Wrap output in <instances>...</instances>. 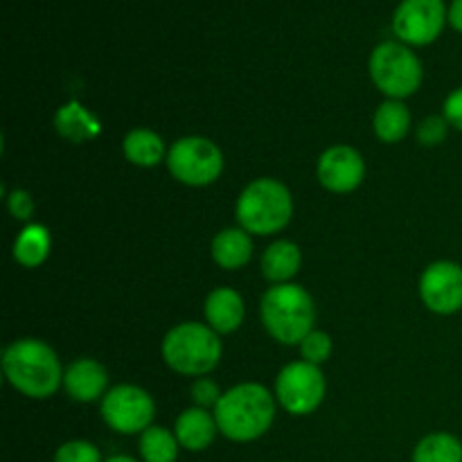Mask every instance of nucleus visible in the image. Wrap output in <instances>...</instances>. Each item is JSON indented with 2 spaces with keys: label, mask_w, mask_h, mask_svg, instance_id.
Wrapping results in <instances>:
<instances>
[{
  "label": "nucleus",
  "mask_w": 462,
  "mask_h": 462,
  "mask_svg": "<svg viewBox=\"0 0 462 462\" xmlns=\"http://www.w3.org/2000/svg\"><path fill=\"white\" fill-rule=\"evenodd\" d=\"M273 418V397L260 383H242V386L230 388L217 402V427L235 442H251L264 436Z\"/></svg>",
  "instance_id": "nucleus-1"
},
{
  "label": "nucleus",
  "mask_w": 462,
  "mask_h": 462,
  "mask_svg": "<svg viewBox=\"0 0 462 462\" xmlns=\"http://www.w3.org/2000/svg\"><path fill=\"white\" fill-rule=\"evenodd\" d=\"M5 377L14 388L32 400H45L54 395L63 382L61 365L50 346L36 338H23L12 343L3 356Z\"/></svg>",
  "instance_id": "nucleus-2"
},
{
  "label": "nucleus",
  "mask_w": 462,
  "mask_h": 462,
  "mask_svg": "<svg viewBox=\"0 0 462 462\" xmlns=\"http://www.w3.org/2000/svg\"><path fill=\"white\" fill-rule=\"evenodd\" d=\"M314 302L298 284H275L262 298V320L275 341L284 346L305 341L314 325Z\"/></svg>",
  "instance_id": "nucleus-3"
},
{
  "label": "nucleus",
  "mask_w": 462,
  "mask_h": 462,
  "mask_svg": "<svg viewBox=\"0 0 462 462\" xmlns=\"http://www.w3.org/2000/svg\"><path fill=\"white\" fill-rule=\"evenodd\" d=\"M291 215V194L275 179L253 180L237 201L239 224L253 235L278 233L289 224Z\"/></svg>",
  "instance_id": "nucleus-4"
},
{
  "label": "nucleus",
  "mask_w": 462,
  "mask_h": 462,
  "mask_svg": "<svg viewBox=\"0 0 462 462\" xmlns=\"http://www.w3.org/2000/svg\"><path fill=\"white\" fill-rule=\"evenodd\" d=\"M167 365L180 374H208L221 359V343L212 328L183 323L171 329L162 341Z\"/></svg>",
  "instance_id": "nucleus-5"
},
{
  "label": "nucleus",
  "mask_w": 462,
  "mask_h": 462,
  "mask_svg": "<svg viewBox=\"0 0 462 462\" xmlns=\"http://www.w3.org/2000/svg\"><path fill=\"white\" fill-rule=\"evenodd\" d=\"M370 77L388 97H409L422 84V63L404 43L386 41L373 50Z\"/></svg>",
  "instance_id": "nucleus-6"
},
{
  "label": "nucleus",
  "mask_w": 462,
  "mask_h": 462,
  "mask_svg": "<svg viewBox=\"0 0 462 462\" xmlns=\"http://www.w3.org/2000/svg\"><path fill=\"white\" fill-rule=\"evenodd\" d=\"M167 165L180 183L201 188V185H210L212 180L219 179L221 170H224V156L215 143L192 135V138L174 143V147L167 153Z\"/></svg>",
  "instance_id": "nucleus-7"
},
{
  "label": "nucleus",
  "mask_w": 462,
  "mask_h": 462,
  "mask_svg": "<svg viewBox=\"0 0 462 462\" xmlns=\"http://www.w3.org/2000/svg\"><path fill=\"white\" fill-rule=\"evenodd\" d=\"M447 21L445 0H402L393 16V30L402 43L429 45L442 34Z\"/></svg>",
  "instance_id": "nucleus-8"
},
{
  "label": "nucleus",
  "mask_w": 462,
  "mask_h": 462,
  "mask_svg": "<svg viewBox=\"0 0 462 462\" xmlns=\"http://www.w3.org/2000/svg\"><path fill=\"white\" fill-rule=\"evenodd\" d=\"M280 404L293 415H307L320 406L325 397V377L319 365L296 361L282 368L275 382Z\"/></svg>",
  "instance_id": "nucleus-9"
},
{
  "label": "nucleus",
  "mask_w": 462,
  "mask_h": 462,
  "mask_svg": "<svg viewBox=\"0 0 462 462\" xmlns=\"http://www.w3.org/2000/svg\"><path fill=\"white\" fill-rule=\"evenodd\" d=\"M153 411V400L138 386H116L102 400L104 422L117 433L147 431Z\"/></svg>",
  "instance_id": "nucleus-10"
},
{
  "label": "nucleus",
  "mask_w": 462,
  "mask_h": 462,
  "mask_svg": "<svg viewBox=\"0 0 462 462\" xmlns=\"http://www.w3.org/2000/svg\"><path fill=\"white\" fill-rule=\"evenodd\" d=\"M424 305L442 316L462 310V266L456 262H436L420 280Z\"/></svg>",
  "instance_id": "nucleus-11"
},
{
  "label": "nucleus",
  "mask_w": 462,
  "mask_h": 462,
  "mask_svg": "<svg viewBox=\"0 0 462 462\" xmlns=\"http://www.w3.org/2000/svg\"><path fill=\"white\" fill-rule=\"evenodd\" d=\"M365 174L364 158L356 149L338 144L328 149L319 161V179L332 192H352L361 185Z\"/></svg>",
  "instance_id": "nucleus-12"
},
{
  "label": "nucleus",
  "mask_w": 462,
  "mask_h": 462,
  "mask_svg": "<svg viewBox=\"0 0 462 462\" xmlns=\"http://www.w3.org/2000/svg\"><path fill=\"white\" fill-rule=\"evenodd\" d=\"M108 374L102 364L93 359H79L63 374L68 395L77 402H95L106 393Z\"/></svg>",
  "instance_id": "nucleus-13"
},
{
  "label": "nucleus",
  "mask_w": 462,
  "mask_h": 462,
  "mask_svg": "<svg viewBox=\"0 0 462 462\" xmlns=\"http://www.w3.org/2000/svg\"><path fill=\"white\" fill-rule=\"evenodd\" d=\"M217 420L203 409H188L176 420V440L188 451H203L217 436Z\"/></svg>",
  "instance_id": "nucleus-14"
},
{
  "label": "nucleus",
  "mask_w": 462,
  "mask_h": 462,
  "mask_svg": "<svg viewBox=\"0 0 462 462\" xmlns=\"http://www.w3.org/2000/svg\"><path fill=\"white\" fill-rule=\"evenodd\" d=\"M206 319L215 332H235L244 320L242 296L233 289H215L206 300Z\"/></svg>",
  "instance_id": "nucleus-15"
},
{
  "label": "nucleus",
  "mask_w": 462,
  "mask_h": 462,
  "mask_svg": "<svg viewBox=\"0 0 462 462\" xmlns=\"http://www.w3.org/2000/svg\"><path fill=\"white\" fill-rule=\"evenodd\" d=\"M251 255L253 242L246 230L228 228L217 235L215 242H212V257H215V262L221 269H242L244 264H248Z\"/></svg>",
  "instance_id": "nucleus-16"
},
{
  "label": "nucleus",
  "mask_w": 462,
  "mask_h": 462,
  "mask_svg": "<svg viewBox=\"0 0 462 462\" xmlns=\"http://www.w3.org/2000/svg\"><path fill=\"white\" fill-rule=\"evenodd\" d=\"M300 248L293 242H275L266 248L264 257H262V273L269 282L284 284L298 273L300 269Z\"/></svg>",
  "instance_id": "nucleus-17"
},
{
  "label": "nucleus",
  "mask_w": 462,
  "mask_h": 462,
  "mask_svg": "<svg viewBox=\"0 0 462 462\" xmlns=\"http://www.w3.org/2000/svg\"><path fill=\"white\" fill-rule=\"evenodd\" d=\"M54 126H57V131L63 138L75 144L93 140L99 134L97 117L86 111L79 102H70L63 108H59L57 117H54Z\"/></svg>",
  "instance_id": "nucleus-18"
},
{
  "label": "nucleus",
  "mask_w": 462,
  "mask_h": 462,
  "mask_svg": "<svg viewBox=\"0 0 462 462\" xmlns=\"http://www.w3.org/2000/svg\"><path fill=\"white\" fill-rule=\"evenodd\" d=\"M50 253V233L45 226L30 224L14 242V257L18 264L34 269V266L43 264L45 257Z\"/></svg>",
  "instance_id": "nucleus-19"
},
{
  "label": "nucleus",
  "mask_w": 462,
  "mask_h": 462,
  "mask_svg": "<svg viewBox=\"0 0 462 462\" xmlns=\"http://www.w3.org/2000/svg\"><path fill=\"white\" fill-rule=\"evenodd\" d=\"M411 129V113L402 102H383L374 113V134L383 143H400Z\"/></svg>",
  "instance_id": "nucleus-20"
},
{
  "label": "nucleus",
  "mask_w": 462,
  "mask_h": 462,
  "mask_svg": "<svg viewBox=\"0 0 462 462\" xmlns=\"http://www.w3.org/2000/svg\"><path fill=\"white\" fill-rule=\"evenodd\" d=\"M165 153V144H162L161 135L147 129L131 131L125 138V156L129 158L134 165L138 167H153L162 161Z\"/></svg>",
  "instance_id": "nucleus-21"
},
{
  "label": "nucleus",
  "mask_w": 462,
  "mask_h": 462,
  "mask_svg": "<svg viewBox=\"0 0 462 462\" xmlns=\"http://www.w3.org/2000/svg\"><path fill=\"white\" fill-rule=\"evenodd\" d=\"M413 462H462V442L451 433H433L415 447Z\"/></svg>",
  "instance_id": "nucleus-22"
},
{
  "label": "nucleus",
  "mask_w": 462,
  "mask_h": 462,
  "mask_svg": "<svg viewBox=\"0 0 462 462\" xmlns=\"http://www.w3.org/2000/svg\"><path fill=\"white\" fill-rule=\"evenodd\" d=\"M140 456L144 462H176L179 440L167 429L149 427L140 438Z\"/></svg>",
  "instance_id": "nucleus-23"
},
{
  "label": "nucleus",
  "mask_w": 462,
  "mask_h": 462,
  "mask_svg": "<svg viewBox=\"0 0 462 462\" xmlns=\"http://www.w3.org/2000/svg\"><path fill=\"white\" fill-rule=\"evenodd\" d=\"M54 462H102L99 449L86 440L66 442L54 454Z\"/></svg>",
  "instance_id": "nucleus-24"
},
{
  "label": "nucleus",
  "mask_w": 462,
  "mask_h": 462,
  "mask_svg": "<svg viewBox=\"0 0 462 462\" xmlns=\"http://www.w3.org/2000/svg\"><path fill=\"white\" fill-rule=\"evenodd\" d=\"M300 352L307 364L320 365L332 355V341H329V337L325 332H310L305 337V341L300 343Z\"/></svg>",
  "instance_id": "nucleus-25"
},
{
  "label": "nucleus",
  "mask_w": 462,
  "mask_h": 462,
  "mask_svg": "<svg viewBox=\"0 0 462 462\" xmlns=\"http://www.w3.org/2000/svg\"><path fill=\"white\" fill-rule=\"evenodd\" d=\"M447 126H449V122L445 117H427V120H422V125L418 129L420 143L427 144V147H436V144H440L447 138Z\"/></svg>",
  "instance_id": "nucleus-26"
},
{
  "label": "nucleus",
  "mask_w": 462,
  "mask_h": 462,
  "mask_svg": "<svg viewBox=\"0 0 462 462\" xmlns=\"http://www.w3.org/2000/svg\"><path fill=\"white\" fill-rule=\"evenodd\" d=\"M192 397L199 406H217V402L221 400L219 386L215 382H210V379H199L192 386Z\"/></svg>",
  "instance_id": "nucleus-27"
},
{
  "label": "nucleus",
  "mask_w": 462,
  "mask_h": 462,
  "mask_svg": "<svg viewBox=\"0 0 462 462\" xmlns=\"http://www.w3.org/2000/svg\"><path fill=\"white\" fill-rule=\"evenodd\" d=\"M9 210L16 219H30L32 212H34V201L25 189H14L12 197H9Z\"/></svg>",
  "instance_id": "nucleus-28"
},
{
  "label": "nucleus",
  "mask_w": 462,
  "mask_h": 462,
  "mask_svg": "<svg viewBox=\"0 0 462 462\" xmlns=\"http://www.w3.org/2000/svg\"><path fill=\"white\" fill-rule=\"evenodd\" d=\"M445 120L462 131V88H456L445 102Z\"/></svg>",
  "instance_id": "nucleus-29"
},
{
  "label": "nucleus",
  "mask_w": 462,
  "mask_h": 462,
  "mask_svg": "<svg viewBox=\"0 0 462 462\" xmlns=\"http://www.w3.org/2000/svg\"><path fill=\"white\" fill-rule=\"evenodd\" d=\"M449 23L456 32L462 34V0H454L449 7Z\"/></svg>",
  "instance_id": "nucleus-30"
},
{
  "label": "nucleus",
  "mask_w": 462,
  "mask_h": 462,
  "mask_svg": "<svg viewBox=\"0 0 462 462\" xmlns=\"http://www.w3.org/2000/svg\"><path fill=\"white\" fill-rule=\"evenodd\" d=\"M106 462H138V460L129 458V456H116V458H108Z\"/></svg>",
  "instance_id": "nucleus-31"
}]
</instances>
